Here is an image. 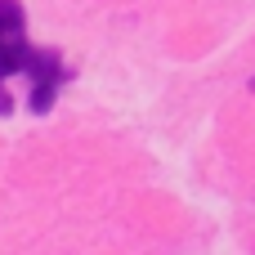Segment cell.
Returning a JSON list of instances; mask_svg holds the SVG:
<instances>
[{"mask_svg": "<svg viewBox=\"0 0 255 255\" xmlns=\"http://www.w3.org/2000/svg\"><path fill=\"white\" fill-rule=\"evenodd\" d=\"M9 76L31 81V112L36 117H45L58 99V85H67L76 76L58 49H36L27 40V13L18 0H0V117L13 112V99L4 90Z\"/></svg>", "mask_w": 255, "mask_h": 255, "instance_id": "cell-1", "label": "cell"}]
</instances>
